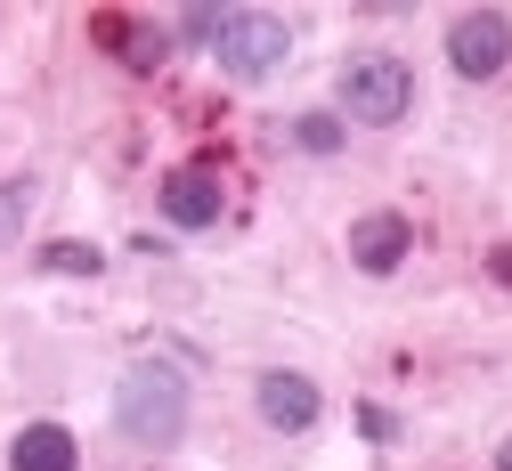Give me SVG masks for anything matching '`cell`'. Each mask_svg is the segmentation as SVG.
Returning <instances> with one entry per match:
<instances>
[{"label":"cell","instance_id":"cell-6","mask_svg":"<svg viewBox=\"0 0 512 471\" xmlns=\"http://www.w3.org/2000/svg\"><path fill=\"white\" fill-rule=\"evenodd\" d=\"M317 415H326V398H317V382L309 374H261V423L269 431H309Z\"/></svg>","mask_w":512,"mask_h":471},{"label":"cell","instance_id":"cell-1","mask_svg":"<svg viewBox=\"0 0 512 471\" xmlns=\"http://www.w3.org/2000/svg\"><path fill=\"white\" fill-rule=\"evenodd\" d=\"M114 423H122V439H139V447H179V431H187V382L171 366H131L114 382Z\"/></svg>","mask_w":512,"mask_h":471},{"label":"cell","instance_id":"cell-4","mask_svg":"<svg viewBox=\"0 0 512 471\" xmlns=\"http://www.w3.org/2000/svg\"><path fill=\"white\" fill-rule=\"evenodd\" d=\"M447 65H456L464 82H496L512 65V17L504 9H464L447 25Z\"/></svg>","mask_w":512,"mask_h":471},{"label":"cell","instance_id":"cell-5","mask_svg":"<svg viewBox=\"0 0 512 471\" xmlns=\"http://www.w3.org/2000/svg\"><path fill=\"white\" fill-rule=\"evenodd\" d=\"M407 252H415V228H407L399 212H366V220L350 228V260L366 268V277H391Z\"/></svg>","mask_w":512,"mask_h":471},{"label":"cell","instance_id":"cell-7","mask_svg":"<svg viewBox=\"0 0 512 471\" xmlns=\"http://www.w3.org/2000/svg\"><path fill=\"white\" fill-rule=\"evenodd\" d=\"M163 220L171 228H212L220 220V179L212 171H171L163 179Z\"/></svg>","mask_w":512,"mask_h":471},{"label":"cell","instance_id":"cell-8","mask_svg":"<svg viewBox=\"0 0 512 471\" xmlns=\"http://www.w3.org/2000/svg\"><path fill=\"white\" fill-rule=\"evenodd\" d=\"M17 471H74V431L66 423H25L17 447H9Z\"/></svg>","mask_w":512,"mask_h":471},{"label":"cell","instance_id":"cell-2","mask_svg":"<svg viewBox=\"0 0 512 471\" xmlns=\"http://www.w3.org/2000/svg\"><path fill=\"white\" fill-rule=\"evenodd\" d=\"M407 106H415V74H407V57L366 49V57L342 65V114H350V122L382 130V122H407Z\"/></svg>","mask_w":512,"mask_h":471},{"label":"cell","instance_id":"cell-14","mask_svg":"<svg viewBox=\"0 0 512 471\" xmlns=\"http://www.w3.org/2000/svg\"><path fill=\"white\" fill-rule=\"evenodd\" d=\"M496 277H504V285H512V244H504V252H496Z\"/></svg>","mask_w":512,"mask_h":471},{"label":"cell","instance_id":"cell-3","mask_svg":"<svg viewBox=\"0 0 512 471\" xmlns=\"http://www.w3.org/2000/svg\"><path fill=\"white\" fill-rule=\"evenodd\" d=\"M220 65L236 82H269L277 65L293 57V33H285V17H269V9H228V25H220Z\"/></svg>","mask_w":512,"mask_h":471},{"label":"cell","instance_id":"cell-10","mask_svg":"<svg viewBox=\"0 0 512 471\" xmlns=\"http://www.w3.org/2000/svg\"><path fill=\"white\" fill-rule=\"evenodd\" d=\"M41 268H57V277H98L106 252H90V244H49V252H41Z\"/></svg>","mask_w":512,"mask_h":471},{"label":"cell","instance_id":"cell-12","mask_svg":"<svg viewBox=\"0 0 512 471\" xmlns=\"http://www.w3.org/2000/svg\"><path fill=\"white\" fill-rule=\"evenodd\" d=\"M220 25H228V9H187L179 17V41H220Z\"/></svg>","mask_w":512,"mask_h":471},{"label":"cell","instance_id":"cell-11","mask_svg":"<svg viewBox=\"0 0 512 471\" xmlns=\"http://www.w3.org/2000/svg\"><path fill=\"white\" fill-rule=\"evenodd\" d=\"M293 139H301L309 155H334V147H342V114H301V122H293Z\"/></svg>","mask_w":512,"mask_h":471},{"label":"cell","instance_id":"cell-13","mask_svg":"<svg viewBox=\"0 0 512 471\" xmlns=\"http://www.w3.org/2000/svg\"><path fill=\"white\" fill-rule=\"evenodd\" d=\"M358 431H366V439H399V415H391V407H358Z\"/></svg>","mask_w":512,"mask_h":471},{"label":"cell","instance_id":"cell-15","mask_svg":"<svg viewBox=\"0 0 512 471\" xmlns=\"http://www.w3.org/2000/svg\"><path fill=\"white\" fill-rule=\"evenodd\" d=\"M496 471H512V439H504V447H496Z\"/></svg>","mask_w":512,"mask_h":471},{"label":"cell","instance_id":"cell-9","mask_svg":"<svg viewBox=\"0 0 512 471\" xmlns=\"http://www.w3.org/2000/svg\"><path fill=\"white\" fill-rule=\"evenodd\" d=\"M25 212H33V179H0V252L25 236Z\"/></svg>","mask_w":512,"mask_h":471}]
</instances>
